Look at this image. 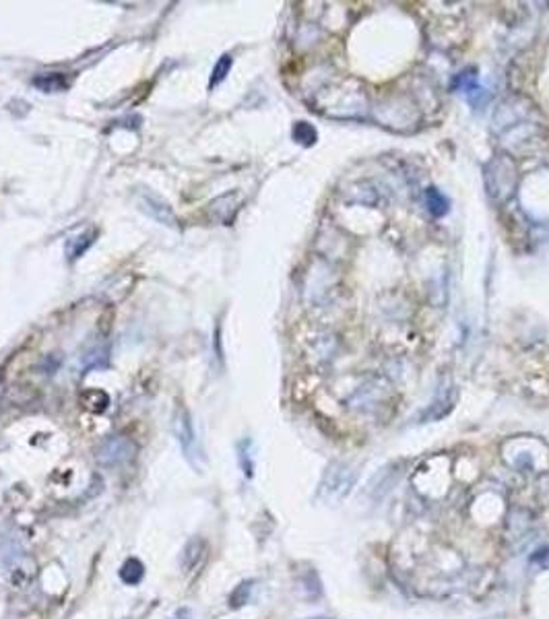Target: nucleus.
<instances>
[{"label":"nucleus","mask_w":549,"mask_h":619,"mask_svg":"<svg viewBox=\"0 0 549 619\" xmlns=\"http://www.w3.org/2000/svg\"><path fill=\"white\" fill-rule=\"evenodd\" d=\"M81 401H83V405L87 406L89 411H93V413L106 411V406L110 403L108 394L101 392V390H85V392L81 394Z\"/></svg>","instance_id":"obj_7"},{"label":"nucleus","mask_w":549,"mask_h":619,"mask_svg":"<svg viewBox=\"0 0 549 619\" xmlns=\"http://www.w3.org/2000/svg\"><path fill=\"white\" fill-rule=\"evenodd\" d=\"M143 211H145L147 215H151V217L157 219L159 223H165V225H170V227H176L178 219L176 215H174V211H172L165 203L157 200V198H153V196L143 198Z\"/></svg>","instance_id":"obj_4"},{"label":"nucleus","mask_w":549,"mask_h":619,"mask_svg":"<svg viewBox=\"0 0 549 619\" xmlns=\"http://www.w3.org/2000/svg\"><path fill=\"white\" fill-rule=\"evenodd\" d=\"M202 551H205V541L198 539V537L190 539V541L186 543L182 556H180V560H182V568H184V570H193L196 563H198V560H200Z\"/></svg>","instance_id":"obj_5"},{"label":"nucleus","mask_w":549,"mask_h":619,"mask_svg":"<svg viewBox=\"0 0 549 619\" xmlns=\"http://www.w3.org/2000/svg\"><path fill=\"white\" fill-rule=\"evenodd\" d=\"M120 578L124 584H130L135 586L138 582L145 578V566L140 563V560L137 558H130V560L124 561V566L120 568Z\"/></svg>","instance_id":"obj_6"},{"label":"nucleus","mask_w":549,"mask_h":619,"mask_svg":"<svg viewBox=\"0 0 549 619\" xmlns=\"http://www.w3.org/2000/svg\"><path fill=\"white\" fill-rule=\"evenodd\" d=\"M174 434H176V440L184 456L188 459V463L193 464L195 469H198L200 464L198 461L202 459V450L198 446V440H196V431L195 426H193V419L188 415V411L184 406H180L174 415Z\"/></svg>","instance_id":"obj_2"},{"label":"nucleus","mask_w":549,"mask_h":619,"mask_svg":"<svg viewBox=\"0 0 549 619\" xmlns=\"http://www.w3.org/2000/svg\"><path fill=\"white\" fill-rule=\"evenodd\" d=\"M252 586H255V582H252V580H246V582H242V584H237V586H235L234 593L230 595V607H234V609H237V607L246 605V603L250 600V593H252Z\"/></svg>","instance_id":"obj_8"},{"label":"nucleus","mask_w":549,"mask_h":619,"mask_svg":"<svg viewBox=\"0 0 549 619\" xmlns=\"http://www.w3.org/2000/svg\"><path fill=\"white\" fill-rule=\"evenodd\" d=\"M230 68H232V56H221L219 58V62L215 64V68H213V75H211V87H215V85H219L223 78L230 75Z\"/></svg>","instance_id":"obj_9"},{"label":"nucleus","mask_w":549,"mask_h":619,"mask_svg":"<svg viewBox=\"0 0 549 619\" xmlns=\"http://www.w3.org/2000/svg\"><path fill=\"white\" fill-rule=\"evenodd\" d=\"M530 563H537V566H541V568H549V549L537 551V553L530 558Z\"/></svg>","instance_id":"obj_12"},{"label":"nucleus","mask_w":549,"mask_h":619,"mask_svg":"<svg viewBox=\"0 0 549 619\" xmlns=\"http://www.w3.org/2000/svg\"><path fill=\"white\" fill-rule=\"evenodd\" d=\"M137 454V444L126 436H110L103 440L96 450V463L106 469H116L122 464L130 463Z\"/></svg>","instance_id":"obj_1"},{"label":"nucleus","mask_w":549,"mask_h":619,"mask_svg":"<svg viewBox=\"0 0 549 619\" xmlns=\"http://www.w3.org/2000/svg\"><path fill=\"white\" fill-rule=\"evenodd\" d=\"M62 85H64V81H62L58 75H50V77L46 78V85L39 87V89H43V91H58V89H62Z\"/></svg>","instance_id":"obj_11"},{"label":"nucleus","mask_w":549,"mask_h":619,"mask_svg":"<svg viewBox=\"0 0 549 619\" xmlns=\"http://www.w3.org/2000/svg\"><path fill=\"white\" fill-rule=\"evenodd\" d=\"M353 484V477L347 475V469H333L329 471V475L324 477V481L320 485V498L324 502H339L341 498L347 496L349 487Z\"/></svg>","instance_id":"obj_3"},{"label":"nucleus","mask_w":549,"mask_h":619,"mask_svg":"<svg viewBox=\"0 0 549 619\" xmlns=\"http://www.w3.org/2000/svg\"><path fill=\"white\" fill-rule=\"evenodd\" d=\"M294 136L299 140V143H306V145H310V143H314V138H316V135H314V128H310L308 124H304V122H299L297 126L294 128Z\"/></svg>","instance_id":"obj_10"}]
</instances>
